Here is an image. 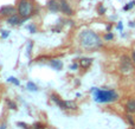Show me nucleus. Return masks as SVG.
<instances>
[{"label": "nucleus", "mask_w": 135, "mask_h": 129, "mask_svg": "<svg viewBox=\"0 0 135 129\" xmlns=\"http://www.w3.org/2000/svg\"><path fill=\"white\" fill-rule=\"evenodd\" d=\"M79 44L86 50H96L102 46L100 36L91 30H83L78 36Z\"/></svg>", "instance_id": "f257e3e1"}, {"label": "nucleus", "mask_w": 135, "mask_h": 129, "mask_svg": "<svg viewBox=\"0 0 135 129\" xmlns=\"http://www.w3.org/2000/svg\"><path fill=\"white\" fill-rule=\"evenodd\" d=\"M17 12L23 19H28L35 14L36 4L33 0H18L17 4Z\"/></svg>", "instance_id": "f03ea898"}, {"label": "nucleus", "mask_w": 135, "mask_h": 129, "mask_svg": "<svg viewBox=\"0 0 135 129\" xmlns=\"http://www.w3.org/2000/svg\"><path fill=\"white\" fill-rule=\"evenodd\" d=\"M93 92L95 101L98 102V103H110V102H114L119 98L117 92L114 91V90H102L94 88Z\"/></svg>", "instance_id": "7ed1b4c3"}, {"label": "nucleus", "mask_w": 135, "mask_h": 129, "mask_svg": "<svg viewBox=\"0 0 135 129\" xmlns=\"http://www.w3.org/2000/svg\"><path fill=\"white\" fill-rule=\"evenodd\" d=\"M50 97H51L52 101H54L55 103H56L57 106H58L59 108H62V109H76L77 108L76 103L70 102V101H63V100H61L57 95H55V94H52Z\"/></svg>", "instance_id": "20e7f679"}, {"label": "nucleus", "mask_w": 135, "mask_h": 129, "mask_svg": "<svg viewBox=\"0 0 135 129\" xmlns=\"http://www.w3.org/2000/svg\"><path fill=\"white\" fill-rule=\"evenodd\" d=\"M18 13L17 12V8L14 6H11V5H5V6L0 7V16L1 17H9L12 14Z\"/></svg>", "instance_id": "39448f33"}, {"label": "nucleus", "mask_w": 135, "mask_h": 129, "mask_svg": "<svg viewBox=\"0 0 135 129\" xmlns=\"http://www.w3.org/2000/svg\"><path fill=\"white\" fill-rule=\"evenodd\" d=\"M120 68H121V71L124 73L129 72V71L132 70V68H133V64H132V61L128 58L127 56H123L121 58V65H120Z\"/></svg>", "instance_id": "423d86ee"}, {"label": "nucleus", "mask_w": 135, "mask_h": 129, "mask_svg": "<svg viewBox=\"0 0 135 129\" xmlns=\"http://www.w3.org/2000/svg\"><path fill=\"white\" fill-rule=\"evenodd\" d=\"M24 20L25 19H23L20 16H19L18 13L16 14H12V16L7 17V24H9V25L12 26H17V25H20L21 23H24Z\"/></svg>", "instance_id": "0eeeda50"}, {"label": "nucleus", "mask_w": 135, "mask_h": 129, "mask_svg": "<svg viewBox=\"0 0 135 129\" xmlns=\"http://www.w3.org/2000/svg\"><path fill=\"white\" fill-rule=\"evenodd\" d=\"M46 7H47L49 11L54 12V13L61 11V4H59V0H47Z\"/></svg>", "instance_id": "6e6552de"}, {"label": "nucleus", "mask_w": 135, "mask_h": 129, "mask_svg": "<svg viewBox=\"0 0 135 129\" xmlns=\"http://www.w3.org/2000/svg\"><path fill=\"white\" fill-rule=\"evenodd\" d=\"M59 4H61V11L65 16H72L74 14V11H72L70 4L68 2V0H59Z\"/></svg>", "instance_id": "1a4fd4ad"}, {"label": "nucleus", "mask_w": 135, "mask_h": 129, "mask_svg": "<svg viewBox=\"0 0 135 129\" xmlns=\"http://www.w3.org/2000/svg\"><path fill=\"white\" fill-rule=\"evenodd\" d=\"M50 65H51V68L55 69V70H61V69L63 68V63H62L59 59H51V61H50Z\"/></svg>", "instance_id": "9d476101"}, {"label": "nucleus", "mask_w": 135, "mask_h": 129, "mask_svg": "<svg viewBox=\"0 0 135 129\" xmlns=\"http://www.w3.org/2000/svg\"><path fill=\"white\" fill-rule=\"evenodd\" d=\"M126 110L131 114H135V100H131L126 104Z\"/></svg>", "instance_id": "9b49d317"}, {"label": "nucleus", "mask_w": 135, "mask_h": 129, "mask_svg": "<svg viewBox=\"0 0 135 129\" xmlns=\"http://www.w3.org/2000/svg\"><path fill=\"white\" fill-rule=\"evenodd\" d=\"M91 61H93L91 58H83V59H81V66H83V68H88V66L91 64Z\"/></svg>", "instance_id": "f8f14e48"}, {"label": "nucleus", "mask_w": 135, "mask_h": 129, "mask_svg": "<svg viewBox=\"0 0 135 129\" xmlns=\"http://www.w3.org/2000/svg\"><path fill=\"white\" fill-rule=\"evenodd\" d=\"M26 87H27V89L31 90V91H36V90H38V87L33 82H27V85H26Z\"/></svg>", "instance_id": "ddd939ff"}, {"label": "nucleus", "mask_w": 135, "mask_h": 129, "mask_svg": "<svg viewBox=\"0 0 135 129\" xmlns=\"http://www.w3.org/2000/svg\"><path fill=\"white\" fill-rule=\"evenodd\" d=\"M7 81H8L9 83H13L14 85H20V82H19L17 78H14V77H8L7 78Z\"/></svg>", "instance_id": "4468645a"}, {"label": "nucleus", "mask_w": 135, "mask_h": 129, "mask_svg": "<svg viewBox=\"0 0 135 129\" xmlns=\"http://www.w3.org/2000/svg\"><path fill=\"white\" fill-rule=\"evenodd\" d=\"M6 103H7V106H8L11 109H13V110H16V109H17V104L14 103V102H12L11 100H7Z\"/></svg>", "instance_id": "2eb2a0df"}, {"label": "nucleus", "mask_w": 135, "mask_h": 129, "mask_svg": "<svg viewBox=\"0 0 135 129\" xmlns=\"http://www.w3.org/2000/svg\"><path fill=\"white\" fill-rule=\"evenodd\" d=\"M97 11H98V14H100V16H103V14L105 13V11H107V9H105V7L103 6V5H100Z\"/></svg>", "instance_id": "dca6fc26"}, {"label": "nucleus", "mask_w": 135, "mask_h": 129, "mask_svg": "<svg viewBox=\"0 0 135 129\" xmlns=\"http://www.w3.org/2000/svg\"><path fill=\"white\" fill-rule=\"evenodd\" d=\"M134 5H135V1H132V2H129L128 5H126V6L123 7V9H124V11H128V9H131L132 7L134 6Z\"/></svg>", "instance_id": "f3484780"}, {"label": "nucleus", "mask_w": 135, "mask_h": 129, "mask_svg": "<svg viewBox=\"0 0 135 129\" xmlns=\"http://www.w3.org/2000/svg\"><path fill=\"white\" fill-rule=\"evenodd\" d=\"M113 38H114V34H113V33H107V34L104 36V40H112Z\"/></svg>", "instance_id": "a211bd4d"}, {"label": "nucleus", "mask_w": 135, "mask_h": 129, "mask_svg": "<svg viewBox=\"0 0 135 129\" xmlns=\"http://www.w3.org/2000/svg\"><path fill=\"white\" fill-rule=\"evenodd\" d=\"M27 28L31 31V33H35V32H36V27H35V25H33V24L28 25V26H27Z\"/></svg>", "instance_id": "6ab92c4d"}, {"label": "nucleus", "mask_w": 135, "mask_h": 129, "mask_svg": "<svg viewBox=\"0 0 135 129\" xmlns=\"http://www.w3.org/2000/svg\"><path fill=\"white\" fill-rule=\"evenodd\" d=\"M8 34H9V33L7 32V31H5V30L1 31V37L2 38H7V37H8Z\"/></svg>", "instance_id": "aec40b11"}, {"label": "nucleus", "mask_w": 135, "mask_h": 129, "mask_svg": "<svg viewBox=\"0 0 135 129\" xmlns=\"http://www.w3.org/2000/svg\"><path fill=\"white\" fill-rule=\"evenodd\" d=\"M31 49H32V43L30 42V43H28V49H27V53L28 54L31 53Z\"/></svg>", "instance_id": "412c9836"}, {"label": "nucleus", "mask_w": 135, "mask_h": 129, "mask_svg": "<svg viewBox=\"0 0 135 129\" xmlns=\"http://www.w3.org/2000/svg\"><path fill=\"white\" fill-rule=\"evenodd\" d=\"M132 61H133L134 65H135V50L133 51V53H132Z\"/></svg>", "instance_id": "4be33fe9"}, {"label": "nucleus", "mask_w": 135, "mask_h": 129, "mask_svg": "<svg viewBox=\"0 0 135 129\" xmlns=\"http://www.w3.org/2000/svg\"><path fill=\"white\" fill-rule=\"evenodd\" d=\"M0 129H6V123H2V125H0Z\"/></svg>", "instance_id": "5701e85b"}, {"label": "nucleus", "mask_w": 135, "mask_h": 129, "mask_svg": "<svg viewBox=\"0 0 135 129\" xmlns=\"http://www.w3.org/2000/svg\"><path fill=\"white\" fill-rule=\"evenodd\" d=\"M117 27H119V30H122V23L120 21L119 23V25H117Z\"/></svg>", "instance_id": "b1692460"}, {"label": "nucleus", "mask_w": 135, "mask_h": 129, "mask_svg": "<svg viewBox=\"0 0 135 129\" xmlns=\"http://www.w3.org/2000/svg\"><path fill=\"white\" fill-rule=\"evenodd\" d=\"M71 69L74 70V69H77V64H72L71 65Z\"/></svg>", "instance_id": "393cba45"}]
</instances>
